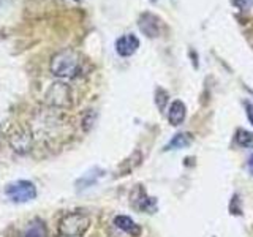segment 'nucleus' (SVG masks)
Here are the masks:
<instances>
[{"instance_id": "1", "label": "nucleus", "mask_w": 253, "mask_h": 237, "mask_svg": "<svg viewBox=\"0 0 253 237\" xmlns=\"http://www.w3.org/2000/svg\"><path fill=\"white\" fill-rule=\"evenodd\" d=\"M81 71V59L75 51H62L55 54L51 60V73L62 79H70L78 76Z\"/></svg>"}, {"instance_id": "2", "label": "nucleus", "mask_w": 253, "mask_h": 237, "mask_svg": "<svg viewBox=\"0 0 253 237\" xmlns=\"http://www.w3.org/2000/svg\"><path fill=\"white\" fill-rule=\"evenodd\" d=\"M90 226L89 217L83 212H68L60 220L57 229L63 237H79L87 233Z\"/></svg>"}, {"instance_id": "3", "label": "nucleus", "mask_w": 253, "mask_h": 237, "mask_svg": "<svg viewBox=\"0 0 253 237\" xmlns=\"http://www.w3.org/2000/svg\"><path fill=\"white\" fill-rule=\"evenodd\" d=\"M5 195L8 196V199H11L16 204L29 202L32 199H35L37 188L29 180H16L5 187Z\"/></svg>"}, {"instance_id": "4", "label": "nucleus", "mask_w": 253, "mask_h": 237, "mask_svg": "<svg viewBox=\"0 0 253 237\" xmlns=\"http://www.w3.org/2000/svg\"><path fill=\"white\" fill-rule=\"evenodd\" d=\"M44 100L54 108H68L71 105V90L65 82H54L46 92Z\"/></svg>"}, {"instance_id": "5", "label": "nucleus", "mask_w": 253, "mask_h": 237, "mask_svg": "<svg viewBox=\"0 0 253 237\" xmlns=\"http://www.w3.org/2000/svg\"><path fill=\"white\" fill-rule=\"evenodd\" d=\"M8 139H10L11 147L19 154H27L32 149V142H34L30 131L27 128H24V126H16V128H13L10 131Z\"/></svg>"}, {"instance_id": "6", "label": "nucleus", "mask_w": 253, "mask_h": 237, "mask_svg": "<svg viewBox=\"0 0 253 237\" xmlns=\"http://www.w3.org/2000/svg\"><path fill=\"white\" fill-rule=\"evenodd\" d=\"M138 26H139L142 34L150 37V38L158 37L162 32V21H160V18H157V16L152 13L141 14V18L138 21Z\"/></svg>"}, {"instance_id": "7", "label": "nucleus", "mask_w": 253, "mask_h": 237, "mask_svg": "<svg viewBox=\"0 0 253 237\" xmlns=\"http://www.w3.org/2000/svg\"><path fill=\"white\" fill-rule=\"evenodd\" d=\"M139 47V40L133 34H126L116 41V51L121 57H130Z\"/></svg>"}, {"instance_id": "8", "label": "nucleus", "mask_w": 253, "mask_h": 237, "mask_svg": "<svg viewBox=\"0 0 253 237\" xmlns=\"http://www.w3.org/2000/svg\"><path fill=\"white\" fill-rule=\"evenodd\" d=\"M187 116V108L180 100H176L171 103L169 111H168V120L171 125H180L184 122V118Z\"/></svg>"}, {"instance_id": "9", "label": "nucleus", "mask_w": 253, "mask_h": 237, "mask_svg": "<svg viewBox=\"0 0 253 237\" xmlns=\"http://www.w3.org/2000/svg\"><path fill=\"white\" fill-rule=\"evenodd\" d=\"M114 225L121 229V231L130 234V236H139L141 234V228L126 215H117L114 218Z\"/></svg>"}, {"instance_id": "10", "label": "nucleus", "mask_w": 253, "mask_h": 237, "mask_svg": "<svg viewBox=\"0 0 253 237\" xmlns=\"http://www.w3.org/2000/svg\"><path fill=\"white\" fill-rule=\"evenodd\" d=\"M192 134H188V133H179L176 134L171 141H169V144L166 146V150H172V149H184V147H188L190 144H192Z\"/></svg>"}, {"instance_id": "11", "label": "nucleus", "mask_w": 253, "mask_h": 237, "mask_svg": "<svg viewBox=\"0 0 253 237\" xmlns=\"http://www.w3.org/2000/svg\"><path fill=\"white\" fill-rule=\"evenodd\" d=\"M22 237H46V226L42 220L32 221Z\"/></svg>"}, {"instance_id": "12", "label": "nucleus", "mask_w": 253, "mask_h": 237, "mask_svg": "<svg viewBox=\"0 0 253 237\" xmlns=\"http://www.w3.org/2000/svg\"><path fill=\"white\" fill-rule=\"evenodd\" d=\"M139 195H141V199H134L133 198V205L136 209L142 210V212H147V210H152L154 207H150L152 204H155V201L152 199V198H149L146 193H144V190L139 188Z\"/></svg>"}, {"instance_id": "13", "label": "nucleus", "mask_w": 253, "mask_h": 237, "mask_svg": "<svg viewBox=\"0 0 253 237\" xmlns=\"http://www.w3.org/2000/svg\"><path fill=\"white\" fill-rule=\"evenodd\" d=\"M237 142L242 146V147H253V133L247 131V130H239L237 131Z\"/></svg>"}, {"instance_id": "14", "label": "nucleus", "mask_w": 253, "mask_h": 237, "mask_svg": "<svg viewBox=\"0 0 253 237\" xmlns=\"http://www.w3.org/2000/svg\"><path fill=\"white\" fill-rule=\"evenodd\" d=\"M155 97H157V98H155V101H157L158 109L163 111V109H165V106H166V101H168V93H166L165 90H162V89H158Z\"/></svg>"}, {"instance_id": "15", "label": "nucleus", "mask_w": 253, "mask_h": 237, "mask_svg": "<svg viewBox=\"0 0 253 237\" xmlns=\"http://www.w3.org/2000/svg\"><path fill=\"white\" fill-rule=\"evenodd\" d=\"M252 2H253V0H234V3L237 6H241V10H247Z\"/></svg>"}, {"instance_id": "16", "label": "nucleus", "mask_w": 253, "mask_h": 237, "mask_svg": "<svg viewBox=\"0 0 253 237\" xmlns=\"http://www.w3.org/2000/svg\"><path fill=\"white\" fill-rule=\"evenodd\" d=\"M247 114H249L250 122L253 123V105H247Z\"/></svg>"}, {"instance_id": "17", "label": "nucleus", "mask_w": 253, "mask_h": 237, "mask_svg": "<svg viewBox=\"0 0 253 237\" xmlns=\"http://www.w3.org/2000/svg\"><path fill=\"white\" fill-rule=\"evenodd\" d=\"M249 171H250V174H253V155L250 157V160H249Z\"/></svg>"}, {"instance_id": "18", "label": "nucleus", "mask_w": 253, "mask_h": 237, "mask_svg": "<svg viewBox=\"0 0 253 237\" xmlns=\"http://www.w3.org/2000/svg\"><path fill=\"white\" fill-rule=\"evenodd\" d=\"M152 2H155V0H152Z\"/></svg>"}]
</instances>
